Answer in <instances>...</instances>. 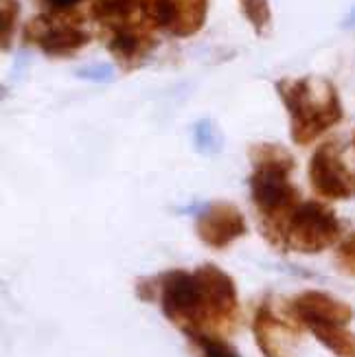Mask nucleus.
<instances>
[{
  "label": "nucleus",
  "instance_id": "1",
  "mask_svg": "<svg viewBox=\"0 0 355 357\" xmlns=\"http://www.w3.org/2000/svg\"><path fill=\"white\" fill-rule=\"evenodd\" d=\"M250 160V195L259 213L261 232L270 243L283 248L285 226L301 204V193L289 178L296 162L285 147L274 143L252 145Z\"/></svg>",
  "mask_w": 355,
  "mask_h": 357
},
{
  "label": "nucleus",
  "instance_id": "2",
  "mask_svg": "<svg viewBox=\"0 0 355 357\" xmlns=\"http://www.w3.org/2000/svg\"><path fill=\"white\" fill-rule=\"evenodd\" d=\"M276 92L289 114L292 141L305 147L342 121V103L338 90L322 77H299L276 82Z\"/></svg>",
  "mask_w": 355,
  "mask_h": 357
},
{
  "label": "nucleus",
  "instance_id": "3",
  "mask_svg": "<svg viewBox=\"0 0 355 357\" xmlns=\"http://www.w3.org/2000/svg\"><path fill=\"white\" fill-rule=\"evenodd\" d=\"M342 239V222L320 202H301L283 232V248L303 255H318Z\"/></svg>",
  "mask_w": 355,
  "mask_h": 357
},
{
  "label": "nucleus",
  "instance_id": "4",
  "mask_svg": "<svg viewBox=\"0 0 355 357\" xmlns=\"http://www.w3.org/2000/svg\"><path fill=\"white\" fill-rule=\"evenodd\" d=\"M156 296L160 301L163 314L172 320L184 335L202 333L204 314H202V294L195 272L172 270L156 278Z\"/></svg>",
  "mask_w": 355,
  "mask_h": 357
},
{
  "label": "nucleus",
  "instance_id": "5",
  "mask_svg": "<svg viewBox=\"0 0 355 357\" xmlns=\"http://www.w3.org/2000/svg\"><path fill=\"white\" fill-rule=\"evenodd\" d=\"M82 22L84 18L75 11H44L27 24L24 42L36 44L49 57H70L90 42Z\"/></svg>",
  "mask_w": 355,
  "mask_h": 357
},
{
  "label": "nucleus",
  "instance_id": "6",
  "mask_svg": "<svg viewBox=\"0 0 355 357\" xmlns=\"http://www.w3.org/2000/svg\"><path fill=\"white\" fill-rule=\"evenodd\" d=\"M195 278L202 294V314L204 329L202 333L218 335L220 331H230L235 327L239 316V298L235 281L218 266H199L195 270Z\"/></svg>",
  "mask_w": 355,
  "mask_h": 357
},
{
  "label": "nucleus",
  "instance_id": "7",
  "mask_svg": "<svg viewBox=\"0 0 355 357\" xmlns=\"http://www.w3.org/2000/svg\"><path fill=\"white\" fill-rule=\"evenodd\" d=\"M310 182L325 199L355 197V174L342 160V149L335 141L320 145L310 160Z\"/></svg>",
  "mask_w": 355,
  "mask_h": 357
},
{
  "label": "nucleus",
  "instance_id": "8",
  "mask_svg": "<svg viewBox=\"0 0 355 357\" xmlns=\"http://www.w3.org/2000/svg\"><path fill=\"white\" fill-rule=\"evenodd\" d=\"M209 0H145V20L176 38H191L206 22Z\"/></svg>",
  "mask_w": 355,
  "mask_h": 357
},
{
  "label": "nucleus",
  "instance_id": "9",
  "mask_svg": "<svg viewBox=\"0 0 355 357\" xmlns=\"http://www.w3.org/2000/svg\"><path fill=\"white\" fill-rule=\"evenodd\" d=\"M195 230L197 237L202 239L206 245L222 250V248L237 241L239 237L246 235V220L243 213L228 202H213L195 220Z\"/></svg>",
  "mask_w": 355,
  "mask_h": 357
},
{
  "label": "nucleus",
  "instance_id": "10",
  "mask_svg": "<svg viewBox=\"0 0 355 357\" xmlns=\"http://www.w3.org/2000/svg\"><path fill=\"white\" fill-rule=\"evenodd\" d=\"M289 314L305 327H347L353 320V309L325 291H303L292 301Z\"/></svg>",
  "mask_w": 355,
  "mask_h": 357
},
{
  "label": "nucleus",
  "instance_id": "11",
  "mask_svg": "<svg viewBox=\"0 0 355 357\" xmlns=\"http://www.w3.org/2000/svg\"><path fill=\"white\" fill-rule=\"evenodd\" d=\"M156 46L153 29L145 22H130L107 29V51L123 70H134L149 57Z\"/></svg>",
  "mask_w": 355,
  "mask_h": 357
},
{
  "label": "nucleus",
  "instance_id": "12",
  "mask_svg": "<svg viewBox=\"0 0 355 357\" xmlns=\"http://www.w3.org/2000/svg\"><path fill=\"white\" fill-rule=\"evenodd\" d=\"M296 329L289 320L281 318L264 303L255 314V340L266 357H294L292 349L296 342Z\"/></svg>",
  "mask_w": 355,
  "mask_h": 357
},
{
  "label": "nucleus",
  "instance_id": "13",
  "mask_svg": "<svg viewBox=\"0 0 355 357\" xmlns=\"http://www.w3.org/2000/svg\"><path fill=\"white\" fill-rule=\"evenodd\" d=\"M312 333L338 357H355V333L347 327H318Z\"/></svg>",
  "mask_w": 355,
  "mask_h": 357
},
{
  "label": "nucleus",
  "instance_id": "14",
  "mask_svg": "<svg viewBox=\"0 0 355 357\" xmlns=\"http://www.w3.org/2000/svg\"><path fill=\"white\" fill-rule=\"evenodd\" d=\"M241 13L259 36H266L272 26V11L268 0H239Z\"/></svg>",
  "mask_w": 355,
  "mask_h": 357
},
{
  "label": "nucleus",
  "instance_id": "15",
  "mask_svg": "<svg viewBox=\"0 0 355 357\" xmlns=\"http://www.w3.org/2000/svg\"><path fill=\"white\" fill-rule=\"evenodd\" d=\"M187 337L197 347V351L202 353V357H241L220 335H213V333H191Z\"/></svg>",
  "mask_w": 355,
  "mask_h": 357
},
{
  "label": "nucleus",
  "instance_id": "16",
  "mask_svg": "<svg viewBox=\"0 0 355 357\" xmlns=\"http://www.w3.org/2000/svg\"><path fill=\"white\" fill-rule=\"evenodd\" d=\"M20 15V3L18 0H0V29H3V51H9L15 22Z\"/></svg>",
  "mask_w": 355,
  "mask_h": 357
},
{
  "label": "nucleus",
  "instance_id": "17",
  "mask_svg": "<svg viewBox=\"0 0 355 357\" xmlns=\"http://www.w3.org/2000/svg\"><path fill=\"white\" fill-rule=\"evenodd\" d=\"M335 263H338V268H340V272L355 276V235H349L347 239L340 241L335 252Z\"/></svg>",
  "mask_w": 355,
  "mask_h": 357
},
{
  "label": "nucleus",
  "instance_id": "18",
  "mask_svg": "<svg viewBox=\"0 0 355 357\" xmlns=\"http://www.w3.org/2000/svg\"><path fill=\"white\" fill-rule=\"evenodd\" d=\"M40 7L46 11H55V13H64V11H75L77 5H82L84 0H36Z\"/></svg>",
  "mask_w": 355,
  "mask_h": 357
},
{
  "label": "nucleus",
  "instance_id": "19",
  "mask_svg": "<svg viewBox=\"0 0 355 357\" xmlns=\"http://www.w3.org/2000/svg\"><path fill=\"white\" fill-rule=\"evenodd\" d=\"M82 77H88V79H95V82H107L112 77V68L110 66H90L80 70Z\"/></svg>",
  "mask_w": 355,
  "mask_h": 357
},
{
  "label": "nucleus",
  "instance_id": "20",
  "mask_svg": "<svg viewBox=\"0 0 355 357\" xmlns=\"http://www.w3.org/2000/svg\"><path fill=\"white\" fill-rule=\"evenodd\" d=\"M353 145H355V136H353Z\"/></svg>",
  "mask_w": 355,
  "mask_h": 357
}]
</instances>
